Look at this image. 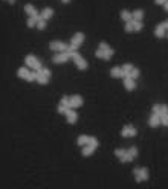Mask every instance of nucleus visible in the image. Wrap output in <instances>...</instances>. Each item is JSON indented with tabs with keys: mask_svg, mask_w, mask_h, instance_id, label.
Segmentation results:
<instances>
[{
	"mask_svg": "<svg viewBox=\"0 0 168 189\" xmlns=\"http://www.w3.org/2000/svg\"><path fill=\"white\" fill-rule=\"evenodd\" d=\"M167 0H156V3H165Z\"/></svg>",
	"mask_w": 168,
	"mask_h": 189,
	"instance_id": "40",
	"label": "nucleus"
},
{
	"mask_svg": "<svg viewBox=\"0 0 168 189\" xmlns=\"http://www.w3.org/2000/svg\"><path fill=\"white\" fill-rule=\"evenodd\" d=\"M106 47H107L106 43H99V49H106Z\"/></svg>",
	"mask_w": 168,
	"mask_h": 189,
	"instance_id": "38",
	"label": "nucleus"
},
{
	"mask_svg": "<svg viewBox=\"0 0 168 189\" xmlns=\"http://www.w3.org/2000/svg\"><path fill=\"white\" fill-rule=\"evenodd\" d=\"M156 35H158V37H164V34H165V26L164 25H158V26H156Z\"/></svg>",
	"mask_w": 168,
	"mask_h": 189,
	"instance_id": "14",
	"label": "nucleus"
},
{
	"mask_svg": "<svg viewBox=\"0 0 168 189\" xmlns=\"http://www.w3.org/2000/svg\"><path fill=\"white\" fill-rule=\"evenodd\" d=\"M69 53L67 52H57V55H53V63H64L67 61Z\"/></svg>",
	"mask_w": 168,
	"mask_h": 189,
	"instance_id": "4",
	"label": "nucleus"
},
{
	"mask_svg": "<svg viewBox=\"0 0 168 189\" xmlns=\"http://www.w3.org/2000/svg\"><path fill=\"white\" fill-rule=\"evenodd\" d=\"M89 140H90V137H89V136H84V134H83V136L78 137L77 142H78L80 145H89Z\"/></svg>",
	"mask_w": 168,
	"mask_h": 189,
	"instance_id": "16",
	"label": "nucleus"
},
{
	"mask_svg": "<svg viewBox=\"0 0 168 189\" xmlns=\"http://www.w3.org/2000/svg\"><path fill=\"white\" fill-rule=\"evenodd\" d=\"M95 55H96V57H101V58H102V57H104V52H102V49H98V50L95 52Z\"/></svg>",
	"mask_w": 168,
	"mask_h": 189,
	"instance_id": "37",
	"label": "nucleus"
},
{
	"mask_svg": "<svg viewBox=\"0 0 168 189\" xmlns=\"http://www.w3.org/2000/svg\"><path fill=\"white\" fill-rule=\"evenodd\" d=\"M95 147H92V145H87V147L83 148V156H90L92 153H93Z\"/></svg>",
	"mask_w": 168,
	"mask_h": 189,
	"instance_id": "18",
	"label": "nucleus"
},
{
	"mask_svg": "<svg viewBox=\"0 0 168 189\" xmlns=\"http://www.w3.org/2000/svg\"><path fill=\"white\" fill-rule=\"evenodd\" d=\"M70 107H80V105H83V98H81L80 95H73V96H70Z\"/></svg>",
	"mask_w": 168,
	"mask_h": 189,
	"instance_id": "5",
	"label": "nucleus"
},
{
	"mask_svg": "<svg viewBox=\"0 0 168 189\" xmlns=\"http://www.w3.org/2000/svg\"><path fill=\"white\" fill-rule=\"evenodd\" d=\"M162 25H164V26H165V29L168 31V20H167V21H164V23H162Z\"/></svg>",
	"mask_w": 168,
	"mask_h": 189,
	"instance_id": "39",
	"label": "nucleus"
},
{
	"mask_svg": "<svg viewBox=\"0 0 168 189\" xmlns=\"http://www.w3.org/2000/svg\"><path fill=\"white\" fill-rule=\"evenodd\" d=\"M64 115L67 116V121H69L70 123H73L75 121H77V116H78V115H77V113H75L72 108H67V111L64 113Z\"/></svg>",
	"mask_w": 168,
	"mask_h": 189,
	"instance_id": "9",
	"label": "nucleus"
},
{
	"mask_svg": "<svg viewBox=\"0 0 168 189\" xmlns=\"http://www.w3.org/2000/svg\"><path fill=\"white\" fill-rule=\"evenodd\" d=\"M132 23H133V31L142 29V23H141V20H132Z\"/></svg>",
	"mask_w": 168,
	"mask_h": 189,
	"instance_id": "20",
	"label": "nucleus"
},
{
	"mask_svg": "<svg viewBox=\"0 0 168 189\" xmlns=\"http://www.w3.org/2000/svg\"><path fill=\"white\" fill-rule=\"evenodd\" d=\"M153 113H158V115L160 113V105L159 104H154L153 105Z\"/></svg>",
	"mask_w": 168,
	"mask_h": 189,
	"instance_id": "35",
	"label": "nucleus"
},
{
	"mask_svg": "<svg viewBox=\"0 0 168 189\" xmlns=\"http://www.w3.org/2000/svg\"><path fill=\"white\" fill-rule=\"evenodd\" d=\"M25 61H26V64H28L29 67H34V70H40L41 69V63L37 60L34 55H28Z\"/></svg>",
	"mask_w": 168,
	"mask_h": 189,
	"instance_id": "1",
	"label": "nucleus"
},
{
	"mask_svg": "<svg viewBox=\"0 0 168 189\" xmlns=\"http://www.w3.org/2000/svg\"><path fill=\"white\" fill-rule=\"evenodd\" d=\"M110 75H112V76H124L122 67H112V70H110Z\"/></svg>",
	"mask_w": 168,
	"mask_h": 189,
	"instance_id": "11",
	"label": "nucleus"
},
{
	"mask_svg": "<svg viewBox=\"0 0 168 189\" xmlns=\"http://www.w3.org/2000/svg\"><path fill=\"white\" fill-rule=\"evenodd\" d=\"M83 40H84V34H81V32H78V34H75L73 35V38H72V41L70 43H75V44H81L83 43Z\"/></svg>",
	"mask_w": 168,
	"mask_h": 189,
	"instance_id": "10",
	"label": "nucleus"
},
{
	"mask_svg": "<svg viewBox=\"0 0 168 189\" xmlns=\"http://www.w3.org/2000/svg\"><path fill=\"white\" fill-rule=\"evenodd\" d=\"M162 113H168V107L167 105H160V113H159V115H162Z\"/></svg>",
	"mask_w": 168,
	"mask_h": 189,
	"instance_id": "36",
	"label": "nucleus"
},
{
	"mask_svg": "<svg viewBox=\"0 0 168 189\" xmlns=\"http://www.w3.org/2000/svg\"><path fill=\"white\" fill-rule=\"evenodd\" d=\"M132 15H133V20H141V18H142V15H144V12L141 9H136Z\"/></svg>",
	"mask_w": 168,
	"mask_h": 189,
	"instance_id": "21",
	"label": "nucleus"
},
{
	"mask_svg": "<svg viewBox=\"0 0 168 189\" xmlns=\"http://www.w3.org/2000/svg\"><path fill=\"white\" fill-rule=\"evenodd\" d=\"M150 125L151 127H158L160 123V115H158V113H153V115L150 116Z\"/></svg>",
	"mask_w": 168,
	"mask_h": 189,
	"instance_id": "7",
	"label": "nucleus"
},
{
	"mask_svg": "<svg viewBox=\"0 0 168 189\" xmlns=\"http://www.w3.org/2000/svg\"><path fill=\"white\" fill-rule=\"evenodd\" d=\"M89 145H92V147H98V140H96L95 137H90V140H89Z\"/></svg>",
	"mask_w": 168,
	"mask_h": 189,
	"instance_id": "32",
	"label": "nucleus"
},
{
	"mask_svg": "<svg viewBox=\"0 0 168 189\" xmlns=\"http://www.w3.org/2000/svg\"><path fill=\"white\" fill-rule=\"evenodd\" d=\"M52 14H53V9L52 8H45V9H43V12H41V17L46 20V18H49Z\"/></svg>",
	"mask_w": 168,
	"mask_h": 189,
	"instance_id": "13",
	"label": "nucleus"
},
{
	"mask_svg": "<svg viewBox=\"0 0 168 189\" xmlns=\"http://www.w3.org/2000/svg\"><path fill=\"white\" fill-rule=\"evenodd\" d=\"M58 111H60V113H66V111H67V107L63 105V104H60V105H58Z\"/></svg>",
	"mask_w": 168,
	"mask_h": 189,
	"instance_id": "34",
	"label": "nucleus"
},
{
	"mask_svg": "<svg viewBox=\"0 0 168 189\" xmlns=\"http://www.w3.org/2000/svg\"><path fill=\"white\" fill-rule=\"evenodd\" d=\"M125 31H127V32H132V31H133V23H132V20L125 23Z\"/></svg>",
	"mask_w": 168,
	"mask_h": 189,
	"instance_id": "31",
	"label": "nucleus"
},
{
	"mask_svg": "<svg viewBox=\"0 0 168 189\" xmlns=\"http://www.w3.org/2000/svg\"><path fill=\"white\" fill-rule=\"evenodd\" d=\"M9 2H14V0H9Z\"/></svg>",
	"mask_w": 168,
	"mask_h": 189,
	"instance_id": "43",
	"label": "nucleus"
},
{
	"mask_svg": "<svg viewBox=\"0 0 168 189\" xmlns=\"http://www.w3.org/2000/svg\"><path fill=\"white\" fill-rule=\"evenodd\" d=\"M134 177H136L138 181H142V180H147L148 179V171L147 168H142V169H134Z\"/></svg>",
	"mask_w": 168,
	"mask_h": 189,
	"instance_id": "3",
	"label": "nucleus"
},
{
	"mask_svg": "<svg viewBox=\"0 0 168 189\" xmlns=\"http://www.w3.org/2000/svg\"><path fill=\"white\" fill-rule=\"evenodd\" d=\"M37 73H38V72H37ZM37 81H38L40 84H46V83H47V81H49V79H47V76H45V75L38 73V76H37Z\"/></svg>",
	"mask_w": 168,
	"mask_h": 189,
	"instance_id": "25",
	"label": "nucleus"
},
{
	"mask_svg": "<svg viewBox=\"0 0 168 189\" xmlns=\"http://www.w3.org/2000/svg\"><path fill=\"white\" fill-rule=\"evenodd\" d=\"M37 26H38L40 29H43V28H45V26H46V20L43 18L41 15H38V20H37Z\"/></svg>",
	"mask_w": 168,
	"mask_h": 189,
	"instance_id": "24",
	"label": "nucleus"
},
{
	"mask_svg": "<svg viewBox=\"0 0 168 189\" xmlns=\"http://www.w3.org/2000/svg\"><path fill=\"white\" fill-rule=\"evenodd\" d=\"M37 76H38V73L37 72H29V75H28V81H34V79H37Z\"/></svg>",
	"mask_w": 168,
	"mask_h": 189,
	"instance_id": "29",
	"label": "nucleus"
},
{
	"mask_svg": "<svg viewBox=\"0 0 168 189\" xmlns=\"http://www.w3.org/2000/svg\"><path fill=\"white\" fill-rule=\"evenodd\" d=\"M25 11H26V12H28L29 15H35V17H37V15H38V12H37V9H35L34 6H32L31 3H28V5H26V6H25Z\"/></svg>",
	"mask_w": 168,
	"mask_h": 189,
	"instance_id": "12",
	"label": "nucleus"
},
{
	"mask_svg": "<svg viewBox=\"0 0 168 189\" xmlns=\"http://www.w3.org/2000/svg\"><path fill=\"white\" fill-rule=\"evenodd\" d=\"M37 72L41 73V75H45V76H47V78L51 76V70L49 69H40V70H37Z\"/></svg>",
	"mask_w": 168,
	"mask_h": 189,
	"instance_id": "28",
	"label": "nucleus"
},
{
	"mask_svg": "<svg viewBox=\"0 0 168 189\" xmlns=\"http://www.w3.org/2000/svg\"><path fill=\"white\" fill-rule=\"evenodd\" d=\"M17 73H19V76H21V78H28V75H29V72H28V69H26V67H20Z\"/></svg>",
	"mask_w": 168,
	"mask_h": 189,
	"instance_id": "19",
	"label": "nucleus"
},
{
	"mask_svg": "<svg viewBox=\"0 0 168 189\" xmlns=\"http://www.w3.org/2000/svg\"><path fill=\"white\" fill-rule=\"evenodd\" d=\"M160 122L164 125H168V113H162L160 115Z\"/></svg>",
	"mask_w": 168,
	"mask_h": 189,
	"instance_id": "27",
	"label": "nucleus"
},
{
	"mask_svg": "<svg viewBox=\"0 0 168 189\" xmlns=\"http://www.w3.org/2000/svg\"><path fill=\"white\" fill-rule=\"evenodd\" d=\"M102 52H104V57H102V58H106V60H109V58L113 55V49L110 46H107L106 49H102Z\"/></svg>",
	"mask_w": 168,
	"mask_h": 189,
	"instance_id": "15",
	"label": "nucleus"
},
{
	"mask_svg": "<svg viewBox=\"0 0 168 189\" xmlns=\"http://www.w3.org/2000/svg\"><path fill=\"white\" fill-rule=\"evenodd\" d=\"M164 6H165V9H167V11H168V0H167V2H165V3H164Z\"/></svg>",
	"mask_w": 168,
	"mask_h": 189,
	"instance_id": "41",
	"label": "nucleus"
},
{
	"mask_svg": "<svg viewBox=\"0 0 168 189\" xmlns=\"http://www.w3.org/2000/svg\"><path fill=\"white\" fill-rule=\"evenodd\" d=\"M121 17H122L124 20H125V21H130V20H133V15L130 14V12H128L127 9H124L122 12H121Z\"/></svg>",
	"mask_w": 168,
	"mask_h": 189,
	"instance_id": "17",
	"label": "nucleus"
},
{
	"mask_svg": "<svg viewBox=\"0 0 168 189\" xmlns=\"http://www.w3.org/2000/svg\"><path fill=\"white\" fill-rule=\"evenodd\" d=\"M63 2H64V3H66V2H69V0H63Z\"/></svg>",
	"mask_w": 168,
	"mask_h": 189,
	"instance_id": "42",
	"label": "nucleus"
},
{
	"mask_svg": "<svg viewBox=\"0 0 168 189\" xmlns=\"http://www.w3.org/2000/svg\"><path fill=\"white\" fill-rule=\"evenodd\" d=\"M67 44L63 41H51V49L53 50H58V52H66L67 50Z\"/></svg>",
	"mask_w": 168,
	"mask_h": 189,
	"instance_id": "2",
	"label": "nucleus"
},
{
	"mask_svg": "<svg viewBox=\"0 0 168 189\" xmlns=\"http://www.w3.org/2000/svg\"><path fill=\"white\" fill-rule=\"evenodd\" d=\"M125 153H127V151H125V149H122V148H118V149L115 151V154L118 156V157H119V159H121V157H122V156H124V154H125Z\"/></svg>",
	"mask_w": 168,
	"mask_h": 189,
	"instance_id": "30",
	"label": "nucleus"
},
{
	"mask_svg": "<svg viewBox=\"0 0 168 189\" xmlns=\"http://www.w3.org/2000/svg\"><path fill=\"white\" fill-rule=\"evenodd\" d=\"M37 20H38V15H37V17H35V15H31V17L28 18V26L32 28L34 25H37Z\"/></svg>",
	"mask_w": 168,
	"mask_h": 189,
	"instance_id": "22",
	"label": "nucleus"
},
{
	"mask_svg": "<svg viewBox=\"0 0 168 189\" xmlns=\"http://www.w3.org/2000/svg\"><path fill=\"white\" fill-rule=\"evenodd\" d=\"M133 69V66L132 64H124L122 66V72H124V76H127V75L130 73V70Z\"/></svg>",
	"mask_w": 168,
	"mask_h": 189,
	"instance_id": "23",
	"label": "nucleus"
},
{
	"mask_svg": "<svg viewBox=\"0 0 168 189\" xmlns=\"http://www.w3.org/2000/svg\"><path fill=\"white\" fill-rule=\"evenodd\" d=\"M130 76H132V78H134V79H136L138 76H139V69H136V67H133L132 70H130Z\"/></svg>",
	"mask_w": 168,
	"mask_h": 189,
	"instance_id": "26",
	"label": "nucleus"
},
{
	"mask_svg": "<svg viewBox=\"0 0 168 189\" xmlns=\"http://www.w3.org/2000/svg\"><path fill=\"white\" fill-rule=\"evenodd\" d=\"M124 84H125V87H127L128 90H133V89H134V78H132L130 75L124 76Z\"/></svg>",
	"mask_w": 168,
	"mask_h": 189,
	"instance_id": "8",
	"label": "nucleus"
},
{
	"mask_svg": "<svg viewBox=\"0 0 168 189\" xmlns=\"http://www.w3.org/2000/svg\"><path fill=\"white\" fill-rule=\"evenodd\" d=\"M128 153H130V154H132V156H133V157H136V154H138V149H136V147H132V148H130V149H128Z\"/></svg>",
	"mask_w": 168,
	"mask_h": 189,
	"instance_id": "33",
	"label": "nucleus"
},
{
	"mask_svg": "<svg viewBox=\"0 0 168 189\" xmlns=\"http://www.w3.org/2000/svg\"><path fill=\"white\" fill-rule=\"evenodd\" d=\"M121 134L124 137H125V136H134V134H136V130H134V127H132V125H125L122 128Z\"/></svg>",
	"mask_w": 168,
	"mask_h": 189,
	"instance_id": "6",
	"label": "nucleus"
}]
</instances>
